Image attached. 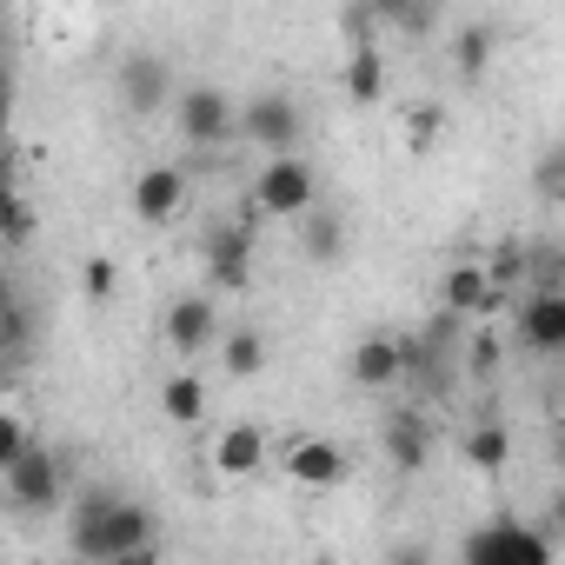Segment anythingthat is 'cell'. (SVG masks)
Here are the masks:
<instances>
[{
	"mask_svg": "<svg viewBox=\"0 0 565 565\" xmlns=\"http://www.w3.org/2000/svg\"><path fill=\"white\" fill-rule=\"evenodd\" d=\"M153 539H160L153 505H140V499H127V492H114V486L81 492V505H74V519H67V545H74V558H87V565H120L127 552H140V545H153Z\"/></svg>",
	"mask_w": 565,
	"mask_h": 565,
	"instance_id": "6da1fadb",
	"label": "cell"
},
{
	"mask_svg": "<svg viewBox=\"0 0 565 565\" xmlns=\"http://www.w3.org/2000/svg\"><path fill=\"white\" fill-rule=\"evenodd\" d=\"M459 558L466 565H552V532L532 525V519L499 512V519H486V525L466 532V552Z\"/></svg>",
	"mask_w": 565,
	"mask_h": 565,
	"instance_id": "7a4b0ae2",
	"label": "cell"
},
{
	"mask_svg": "<svg viewBox=\"0 0 565 565\" xmlns=\"http://www.w3.org/2000/svg\"><path fill=\"white\" fill-rule=\"evenodd\" d=\"M0 479H8L14 512H54V505L67 499V486H74V459L54 452V446H34L21 466H8Z\"/></svg>",
	"mask_w": 565,
	"mask_h": 565,
	"instance_id": "3957f363",
	"label": "cell"
},
{
	"mask_svg": "<svg viewBox=\"0 0 565 565\" xmlns=\"http://www.w3.org/2000/svg\"><path fill=\"white\" fill-rule=\"evenodd\" d=\"M239 134L266 153V160H294L300 134H307V114L294 107V94H253L239 107Z\"/></svg>",
	"mask_w": 565,
	"mask_h": 565,
	"instance_id": "277c9868",
	"label": "cell"
},
{
	"mask_svg": "<svg viewBox=\"0 0 565 565\" xmlns=\"http://www.w3.org/2000/svg\"><path fill=\"white\" fill-rule=\"evenodd\" d=\"M253 206L273 220H307L320 206V173L307 160H266L253 180Z\"/></svg>",
	"mask_w": 565,
	"mask_h": 565,
	"instance_id": "5b68a950",
	"label": "cell"
},
{
	"mask_svg": "<svg viewBox=\"0 0 565 565\" xmlns=\"http://www.w3.org/2000/svg\"><path fill=\"white\" fill-rule=\"evenodd\" d=\"M253 220H259V206H246L239 220H220V226H206V273H213V287H226V294H246L253 287Z\"/></svg>",
	"mask_w": 565,
	"mask_h": 565,
	"instance_id": "8992f818",
	"label": "cell"
},
{
	"mask_svg": "<svg viewBox=\"0 0 565 565\" xmlns=\"http://www.w3.org/2000/svg\"><path fill=\"white\" fill-rule=\"evenodd\" d=\"M512 340L532 360H565V287H532L512 313Z\"/></svg>",
	"mask_w": 565,
	"mask_h": 565,
	"instance_id": "52a82bcc",
	"label": "cell"
},
{
	"mask_svg": "<svg viewBox=\"0 0 565 565\" xmlns=\"http://www.w3.org/2000/svg\"><path fill=\"white\" fill-rule=\"evenodd\" d=\"M173 127H180V140H186L193 153H213V147L239 127V107H233L220 87H186L180 107H173Z\"/></svg>",
	"mask_w": 565,
	"mask_h": 565,
	"instance_id": "ba28073f",
	"label": "cell"
},
{
	"mask_svg": "<svg viewBox=\"0 0 565 565\" xmlns=\"http://www.w3.org/2000/svg\"><path fill=\"white\" fill-rule=\"evenodd\" d=\"M120 107L127 114H160V107H180V94H173V67H167V54H127L120 61Z\"/></svg>",
	"mask_w": 565,
	"mask_h": 565,
	"instance_id": "9c48e42d",
	"label": "cell"
},
{
	"mask_svg": "<svg viewBox=\"0 0 565 565\" xmlns=\"http://www.w3.org/2000/svg\"><path fill=\"white\" fill-rule=\"evenodd\" d=\"M134 220H147V226H167V220H180V206H186V167H173V160H153L147 173H134Z\"/></svg>",
	"mask_w": 565,
	"mask_h": 565,
	"instance_id": "30bf717a",
	"label": "cell"
},
{
	"mask_svg": "<svg viewBox=\"0 0 565 565\" xmlns=\"http://www.w3.org/2000/svg\"><path fill=\"white\" fill-rule=\"evenodd\" d=\"M439 307L459 313V320H486V313H499V287H492L486 259H459V266H446V279H439Z\"/></svg>",
	"mask_w": 565,
	"mask_h": 565,
	"instance_id": "8fae6325",
	"label": "cell"
},
{
	"mask_svg": "<svg viewBox=\"0 0 565 565\" xmlns=\"http://www.w3.org/2000/svg\"><path fill=\"white\" fill-rule=\"evenodd\" d=\"M160 333H167V347H173L180 360H200L206 347H220V340H226V333L213 327V300H206V294L173 300V307H167V320H160Z\"/></svg>",
	"mask_w": 565,
	"mask_h": 565,
	"instance_id": "7c38bea8",
	"label": "cell"
},
{
	"mask_svg": "<svg viewBox=\"0 0 565 565\" xmlns=\"http://www.w3.org/2000/svg\"><path fill=\"white\" fill-rule=\"evenodd\" d=\"M347 373H353V386H360V393H386V386H399V380H406V347H399L393 333H373V340H360V347H353Z\"/></svg>",
	"mask_w": 565,
	"mask_h": 565,
	"instance_id": "4fadbf2b",
	"label": "cell"
},
{
	"mask_svg": "<svg viewBox=\"0 0 565 565\" xmlns=\"http://www.w3.org/2000/svg\"><path fill=\"white\" fill-rule=\"evenodd\" d=\"M380 446H386L393 472H426V459H433V426H426V413L399 406V413L380 426Z\"/></svg>",
	"mask_w": 565,
	"mask_h": 565,
	"instance_id": "5bb4252c",
	"label": "cell"
},
{
	"mask_svg": "<svg viewBox=\"0 0 565 565\" xmlns=\"http://www.w3.org/2000/svg\"><path fill=\"white\" fill-rule=\"evenodd\" d=\"M259 466H266V426H253V419L220 426V439H213V472H220V479H253Z\"/></svg>",
	"mask_w": 565,
	"mask_h": 565,
	"instance_id": "9a60e30c",
	"label": "cell"
},
{
	"mask_svg": "<svg viewBox=\"0 0 565 565\" xmlns=\"http://www.w3.org/2000/svg\"><path fill=\"white\" fill-rule=\"evenodd\" d=\"M287 472H294L300 486H313V492H333V486L347 479V452H340L333 439H300V446L287 452Z\"/></svg>",
	"mask_w": 565,
	"mask_h": 565,
	"instance_id": "2e32d148",
	"label": "cell"
},
{
	"mask_svg": "<svg viewBox=\"0 0 565 565\" xmlns=\"http://www.w3.org/2000/svg\"><path fill=\"white\" fill-rule=\"evenodd\" d=\"M353 107H380L386 100V54L380 47H347V74H340Z\"/></svg>",
	"mask_w": 565,
	"mask_h": 565,
	"instance_id": "e0dca14e",
	"label": "cell"
},
{
	"mask_svg": "<svg viewBox=\"0 0 565 565\" xmlns=\"http://www.w3.org/2000/svg\"><path fill=\"white\" fill-rule=\"evenodd\" d=\"M160 413H167L173 426H200V419H206V380H200V373L160 380Z\"/></svg>",
	"mask_w": 565,
	"mask_h": 565,
	"instance_id": "ac0fdd59",
	"label": "cell"
},
{
	"mask_svg": "<svg viewBox=\"0 0 565 565\" xmlns=\"http://www.w3.org/2000/svg\"><path fill=\"white\" fill-rule=\"evenodd\" d=\"M300 246H307V259H320V266H340V253H347V220L340 213H307L300 220Z\"/></svg>",
	"mask_w": 565,
	"mask_h": 565,
	"instance_id": "d6986e66",
	"label": "cell"
},
{
	"mask_svg": "<svg viewBox=\"0 0 565 565\" xmlns=\"http://www.w3.org/2000/svg\"><path fill=\"white\" fill-rule=\"evenodd\" d=\"M220 373H226V380H259V373H266V340H259L253 327H233V333L220 340Z\"/></svg>",
	"mask_w": 565,
	"mask_h": 565,
	"instance_id": "ffe728a7",
	"label": "cell"
},
{
	"mask_svg": "<svg viewBox=\"0 0 565 565\" xmlns=\"http://www.w3.org/2000/svg\"><path fill=\"white\" fill-rule=\"evenodd\" d=\"M452 67H459V81H479V74L492 67V28H486V21H466V28L452 34Z\"/></svg>",
	"mask_w": 565,
	"mask_h": 565,
	"instance_id": "44dd1931",
	"label": "cell"
},
{
	"mask_svg": "<svg viewBox=\"0 0 565 565\" xmlns=\"http://www.w3.org/2000/svg\"><path fill=\"white\" fill-rule=\"evenodd\" d=\"M466 459H472L479 472H505V459H512V433H505V426H472V433H466Z\"/></svg>",
	"mask_w": 565,
	"mask_h": 565,
	"instance_id": "7402d4cb",
	"label": "cell"
},
{
	"mask_svg": "<svg viewBox=\"0 0 565 565\" xmlns=\"http://www.w3.org/2000/svg\"><path fill=\"white\" fill-rule=\"evenodd\" d=\"M380 21L399 28V34H433L439 8H433V0H380Z\"/></svg>",
	"mask_w": 565,
	"mask_h": 565,
	"instance_id": "603a6c76",
	"label": "cell"
},
{
	"mask_svg": "<svg viewBox=\"0 0 565 565\" xmlns=\"http://www.w3.org/2000/svg\"><path fill=\"white\" fill-rule=\"evenodd\" d=\"M81 294H87V307H107V300L120 294V266H114L107 253L81 259Z\"/></svg>",
	"mask_w": 565,
	"mask_h": 565,
	"instance_id": "cb8c5ba5",
	"label": "cell"
},
{
	"mask_svg": "<svg viewBox=\"0 0 565 565\" xmlns=\"http://www.w3.org/2000/svg\"><path fill=\"white\" fill-rule=\"evenodd\" d=\"M439 134H446V107H433V100H419L413 114H406V147L426 160L433 147H439Z\"/></svg>",
	"mask_w": 565,
	"mask_h": 565,
	"instance_id": "d4e9b609",
	"label": "cell"
},
{
	"mask_svg": "<svg viewBox=\"0 0 565 565\" xmlns=\"http://www.w3.org/2000/svg\"><path fill=\"white\" fill-rule=\"evenodd\" d=\"M486 273H492V287L505 294V287H519V279H532V253H525L519 239H505V246H492V259H486Z\"/></svg>",
	"mask_w": 565,
	"mask_h": 565,
	"instance_id": "484cf974",
	"label": "cell"
},
{
	"mask_svg": "<svg viewBox=\"0 0 565 565\" xmlns=\"http://www.w3.org/2000/svg\"><path fill=\"white\" fill-rule=\"evenodd\" d=\"M28 452H34V433H28V419H21V413H8V419H0V472L21 466Z\"/></svg>",
	"mask_w": 565,
	"mask_h": 565,
	"instance_id": "4316f807",
	"label": "cell"
},
{
	"mask_svg": "<svg viewBox=\"0 0 565 565\" xmlns=\"http://www.w3.org/2000/svg\"><path fill=\"white\" fill-rule=\"evenodd\" d=\"M532 193H539V200H565V140L532 167Z\"/></svg>",
	"mask_w": 565,
	"mask_h": 565,
	"instance_id": "83f0119b",
	"label": "cell"
},
{
	"mask_svg": "<svg viewBox=\"0 0 565 565\" xmlns=\"http://www.w3.org/2000/svg\"><path fill=\"white\" fill-rule=\"evenodd\" d=\"M28 340H34V307L14 294V300H8V360H21V353H28Z\"/></svg>",
	"mask_w": 565,
	"mask_h": 565,
	"instance_id": "f1b7e54d",
	"label": "cell"
},
{
	"mask_svg": "<svg viewBox=\"0 0 565 565\" xmlns=\"http://www.w3.org/2000/svg\"><path fill=\"white\" fill-rule=\"evenodd\" d=\"M34 239V206H28V193H14L8 200V246H28Z\"/></svg>",
	"mask_w": 565,
	"mask_h": 565,
	"instance_id": "f546056e",
	"label": "cell"
},
{
	"mask_svg": "<svg viewBox=\"0 0 565 565\" xmlns=\"http://www.w3.org/2000/svg\"><path fill=\"white\" fill-rule=\"evenodd\" d=\"M386 565H433V545H426V539H406V545L386 552Z\"/></svg>",
	"mask_w": 565,
	"mask_h": 565,
	"instance_id": "4dcf8cb0",
	"label": "cell"
},
{
	"mask_svg": "<svg viewBox=\"0 0 565 565\" xmlns=\"http://www.w3.org/2000/svg\"><path fill=\"white\" fill-rule=\"evenodd\" d=\"M466 360H472V373H492V360H499V347H492V340H472V353H466Z\"/></svg>",
	"mask_w": 565,
	"mask_h": 565,
	"instance_id": "1f68e13d",
	"label": "cell"
},
{
	"mask_svg": "<svg viewBox=\"0 0 565 565\" xmlns=\"http://www.w3.org/2000/svg\"><path fill=\"white\" fill-rule=\"evenodd\" d=\"M545 532L565 539V486H558V499H552V512H545Z\"/></svg>",
	"mask_w": 565,
	"mask_h": 565,
	"instance_id": "d6a6232c",
	"label": "cell"
},
{
	"mask_svg": "<svg viewBox=\"0 0 565 565\" xmlns=\"http://www.w3.org/2000/svg\"><path fill=\"white\" fill-rule=\"evenodd\" d=\"M120 565H160V545H140V552H127Z\"/></svg>",
	"mask_w": 565,
	"mask_h": 565,
	"instance_id": "836d02e7",
	"label": "cell"
},
{
	"mask_svg": "<svg viewBox=\"0 0 565 565\" xmlns=\"http://www.w3.org/2000/svg\"><path fill=\"white\" fill-rule=\"evenodd\" d=\"M558 472H565V433H558Z\"/></svg>",
	"mask_w": 565,
	"mask_h": 565,
	"instance_id": "e575fe53",
	"label": "cell"
}]
</instances>
